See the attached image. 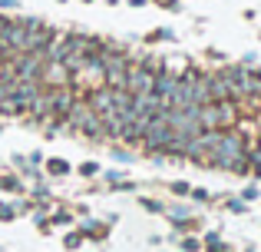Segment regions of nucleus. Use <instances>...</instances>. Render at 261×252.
Listing matches in <instances>:
<instances>
[{
  "label": "nucleus",
  "instance_id": "2",
  "mask_svg": "<svg viewBox=\"0 0 261 252\" xmlns=\"http://www.w3.org/2000/svg\"><path fill=\"white\" fill-rule=\"evenodd\" d=\"M113 97V110H119V113H136V93L129 90V86H119V90H113L109 93Z\"/></svg>",
  "mask_w": 261,
  "mask_h": 252
},
{
  "label": "nucleus",
  "instance_id": "1",
  "mask_svg": "<svg viewBox=\"0 0 261 252\" xmlns=\"http://www.w3.org/2000/svg\"><path fill=\"white\" fill-rule=\"evenodd\" d=\"M198 120H202V129H225L235 120V110L225 100H208V103L198 106Z\"/></svg>",
  "mask_w": 261,
  "mask_h": 252
},
{
  "label": "nucleus",
  "instance_id": "3",
  "mask_svg": "<svg viewBox=\"0 0 261 252\" xmlns=\"http://www.w3.org/2000/svg\"><path fill=\"white\" fill-rule=\"evenodd\" d=\"M89 103H93L96 110H102V113H113V97H109V93H93Z\"/></svg>",
  "mask_w": 261,
  "mask_h": 252
}]
</instances>
